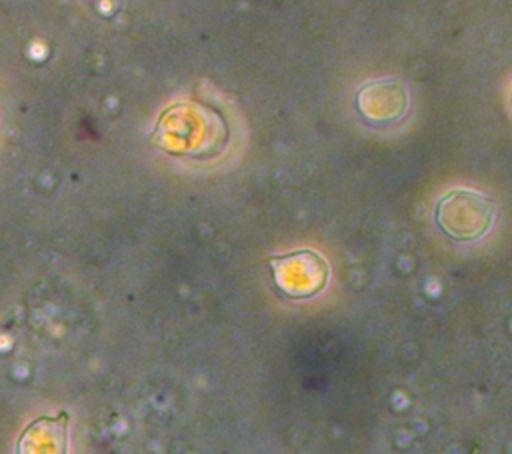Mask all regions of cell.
I'll list each match as a JSON object with an SVG mask.
<instances>
[{"mask_svg": "<svg viewBox=\"0 0 512 454\" xmlns=\"http://www.w3.org/2000/svg\"><path fill=\"white\" fill-rule=\"evenodd\" d=\"M496 216V204L474 190L456 188L436 202L434 220L438 228L456 242L482 238Z\"/></svg>", "mask_w": 512, "mask_h": 454, "instance_id": "cell-1", "label": "cell"}, {"mask_svg": "<svg viewBox=\"0 0 512 454\" xmlns=\"http://www.w3.org/2000/svg\"><path fill=\"white\" fill-rule=\"evenodd\" d=\"M66 426H68V414L60 412L56 418H38L32 422L26 432L20 436L22 444H52L54 452H66ZM18 446V448H20Z\"/></svg>", "mask_w": 512, "mask_h": 454, "instance_id": "cell-4", "label": "cell"}, {"mask_svg": "<svg viewBox=\"0 0 512 454\" xmlns=\"http://www.w3.org/2000/svg\"><path fill=\"white\" fill-rule=\"evenodd\" d=\"M360 114L372 124H388L404 116L408 94L400 80H374L360 88L356 98Z\"/></svg>", "mask_w": 512, "mask_h": 454, "instance_id": "cell-3", "label": "cell"}, {"mask_svg": "<svg viewBox=\"0 0 512 454\" xmlns=\"http://www.w3.org/2000/svg\"><path fill=\"white\" fill-rule=\"evenodd\" d=\"M276 288L290 298H310L328 282V262L314 250H294L270 258Z\"/></svg>", "mask_w": 512, "mask_h": 454, "instance_id": "cell-2", "label": "cell"}]
</instances>
